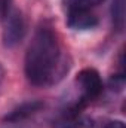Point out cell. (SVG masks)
I'll use <instances>...</instances> for the list:
<instances>
[{"instance_id":"obj_3","label":"cell","mask_w":126,"mask_h":128,"mask_svg":"<svg viewBox=\"0 0 126 128\" xmlns=\"http://www.w3.org/2000/svg\"><path fill=\"white\" fill-rule=\"evenodd\" d=\"M1 21H3V32H1L3 45L6 48H15L18 43L22 42L27 32L22 14L18 9L12 8Z\"/></svg>"},{"instance_id":"obj_7","label":"cell","mask_w":126,"mask_h":128,"mask_svg":"<svg viewBox=\"0 0 126 128\" xmlns=\"http://www.w3.org/2000/svg\"><path fill=\"white\" fill-rule=\"evenodd\" d=\"M111 21L114 30L119 33L125 28V0H111Z\"/></svg>"},{"instance_id":"obj_11","label":"cell","mask_w":126,"mask_h":128,"mask_svg":"<svg viewBox=\"0 0 126 128\" xmlns=\"http://www.w3.org/2000/svg\"><path fill=\"white\" fill-rule=\"evenodd\" d=\"M104 128H125V122L123 121H119V119H114V121L107 122Z\"/></svg>"},{"instance_id":"obj_2","label":"cell","mask_w":126,"mask_h":128,"mask_svg":"<svg viewBox=\"0 0 126 128\" xmlns=\"http://www.w3.org/2000/svg\"><path fill=\"white\" fill-rule=\"evenodd\" d=\"M76 85L80 90V97L70 107H73L79 112H82L89 103L96 100L104 91V84H102L101 74L98 73V70H95L92 67H86L77 73Z\"/></svg>"},{"instance_id":"obj_8","label":"cell","mask_w":126,"mask_h":128,"mask_svg":"<svg viewBox=\"0 0 126 128\" xmlns=\"http://www.w3.org/2000/svg\"><path fill=\"white\" fill-rule=\"evenodd\" d=\"M104 0H63L65 10H92V8L98 6Z\"/></svg>"},{"instance_id":"obj_12","label":"cell","mask_w":126,"mask_h":128,"mask_svg":"<svg viewBox=\"0 0 126 128\" xmlns=\"http://www.w3.org/2000/svg\"><path fill=\"white\" fill-rule=\"evenodd\" d=\"M3 79H4V68H3V66L0 64V84H1Z\"/></svg>"},{"instance_id":"obj_5","label":"cell","mask_w":126,"mask_h":128,"mask_svg":"<svg viewBox=\"0 0 126 128\" xmlns=\"http://www.w3.org/2000/svg\"><path fill=\"white\" fill-rule=\"evenodd\" d=\"M68 28L76 30V32H85V30H92L98 26V18L95 16L92 10H68L67 12V20H65Z\"/></svg>"},{"instance_id":"obj_6","label":"cell","mask_w":126,"mask_h":128,"mask_svg":"<svg viewBox=\"0 0 126 128\" xmlns=\"http://www.w3.org/2000/svg\"><path fill=\"white\" fill-rule=\"evenodd\" d=\"M43 107H45V103L42 100H30V101H25V103L16 106L15 109H12L3 118V121L4 122H19V121L28 119V118H31L33 115L39 113Z\"/></svg>"},{"instance_id":"obj_10","label":"cell","mask_w":126,"mask_h":128,"mask_svg":"<svg viewBox=\"0 0 126 128\" xmlns=\"http://www.w3.org/2000/svg\"><path fill=\"white\" fill-rule=\"evenodd\" d=\"M10 9H12V0H0V20H3Z\"/></svg>"},{"instance_id":"obj_1","label":"cell","mask_w":126,"mask_h":128,"mask_svg":"<svg viewBox=\"0 0 126 128\" xmlns=\"http://www.w3.org/2000/svg\"><path fill=\"white\" fill-rule=\"evenodd\" d=\"M68 67L57 33L51 27H39L25 52L24 72L28 82L34 86H51L65 76Z\"/></svg>"},{"instance_id":"obj_9","label":"cell","mask_w":126,"mask_h":128,"mask_svg":"<svg viewBox=\"0 0 126 128\" xmlns=\"http://www.w3.org/2000/svg\"><path fill=\"white\" fill-rule=\"evenodd\" d=\"M108 86L113 90V91H122L123 86H125V73H120V74H113L110 79H108Z\"/></svg>"},{"instance_id":"obj_4","label":"cell","mask_w":126,"mask_h":128,"mask_svg":"<svg viewBox=\"0 0 126 128\" xmlns=\"http://www.w3.org/2000/svg\"><path fill=\"white\" fill-rule=\"evenodd\" d=\"M94 121L88 116H85L82 112L74 110L71 107H67L61 112L52 122L51 128H92Z\"/></svg>"}]
</instances>
